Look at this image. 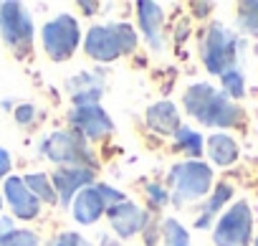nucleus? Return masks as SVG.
I'll return each instance as SVG.
<instances>
[{
  "label": "nucleus",
  "instance_id": "4468645a",
  "mask_svg": "<svg viewBox=\"0 0 258 246\" xmlns=\"http://www.w3.org/2000/svg\"><path fill=\"white\" fill-rule=\"evenodd\" d=\"M71 211H74V218L81 223V226H91L99 221V216L106 211V203L99 193V188H84L76 193L74 203H71Z\"/></svg>",
  "mask_w": 258,
  "mask_h": 246
},
{
  "label": "nucleus",
  "instance_id": "9d476101",
  "mask_svg": "<svg viewBox=\"0 0 258 246\" xmlns=\"http://www.w3.org/2000/svg\"><path fill=\"white\" fill-rule=\"evenodd\" d=\"M94 180V170L91 168H81V165H74V168H58L51 178L53 183V190L61 201V206H69L71 198H76L79 190L89 188Z\"/></svg>",
  "mask_w": 258,
  "mask_h": 246
},
{
  "label": "nucleus",
  "instance_id": "412c9836",
  "mask_svg": "<svg viewBox=\"0 0 258 246\" xmlns=\"http://www.w3.org/2000/svg\"><path fill=\"white\" fill-rule=\"evenodd\" d=\"M175 140H177V145L182 147V153H187L192 160L203 155V135H198L195 130L180 127V130L175 132Z\"/></svg>",
  "mask_w": 258,
  "mask_h": 246
},
{
  "label": "nucleus",
  "instance_id": "dca6fc26",
  "mask_svg": "<svg viewBox=\"0 0 258 246\" xmlns=\"http://www.w3.org/2000/svg\"><path fill=\"white\" fill-rule=\"evenodd\" d=\"M69 89H71V94H74V104H76V107H81V104H96L99 96H101L104 81H101V76L84 71V74L69 79Z\"/></svg>",
  "mask_w": 258,
  "mask_h": 246
},
{
  "label": "nucleus",
  "instance_id": "aec40b11",
  "mask_svg": "<svg viewBox=\"0 0 258 246\" xmlns=\"http://www.w3.org/2000/svg\"><path fill=\"white\" fill-rule=\"evenodd\" d=\"M238 26L248 36H258V0H248V3L238 6Z\"/></svg>",
  "mask_w": 258,
  "mask_h": 246
},
{
  "label": "nucleus",
  "instance_id": "7ed1b4c3",
  "mask_svg": "<svg viewBox=\"0 0 258 246\" xmlns=\"http://www.w3.org/2000/svg\"><path fill=\"white\" fill-rule=\"evenodd\" d=\"M235 48H238V36L230 28L213 23L208 28L205 38H203V64H205V69L215 76H223L235 64Z\"/></svg>",
  "mask_w": 258,
  "mask_h": 246
},
{
  "label": "nucleus",
  "instance_id": "f03ea898",
  "mask_svg": "<svg viewBox=\"0 0 258 246\" xmlns=\"http://www.w3.org/2000/svg\"><path fill=\"white\" fill-rule=\"evenodd\" d=\"M135 48H137V33L129 23L94 26L84 41V51L101 64H109L124 54H132Z\"/></svg>",
  "mask_w": 258,
  "mask_h": 246
},
{
  "label": "nucleus",
  "instance_id": "2f4dec72",
  "mask_svg": "<svg viewBox=\"0 0 258 246\" xmlns=\"http://www.w3.org/2000/svg\"><path fill=\"white\" fill-rule=\"evenodd\" d=\"M0 208H3V195H0Z\"/></svg>",
  "mask_w": 258,
  "mask_h": 246
},
{
  "label": "nucleus",
  "instance_id": "0eeeda50",
  "mask_svg": "<svg viewBox=\"0 0 258 246\" xmlns=\"http://www.w3.org/2000/svg\"><path fill=\"white\" fill-rule=\"evenodd\" d=\"M41 153L48 160L61 163V168H74V165L91 168L94 165L91 150L86 147L84 137L76 135V132H51L41 142Z\"/></svg>",
  "mask_w": 258,
  "mask_h": 246
},
{
  "label": "nucleus",
  "instance_id": "f3484780",
  "mask_svg": "<svg viewBox=\"0 0 258 246\" xmlns=\"http://www.w3.org/2000/svg\"><path fill=\"white\" fill-rule=\"evenodd\" d=\"M208 155H210V160L215 165L225 168V165H233L238 160V145H235V140L230 135L218 132V135L208 137Z\"/></svg>",
  "mask_w": 258,
  "mask_h": 246
},
{
  "label": "nucleus",
  "instance_id": "b1692460",
  "mask_svg": "<svg viewBox=\"0 0 258 246\" xmlns=\"http://www.w3.org/2000/svg\"><path fill=\"white\" fill-rule=\"evenodd\" d=\"M0 246H41V243L33 231H13L11 236L0 241Z\"/></svg>",
  "mask_w": 258,
  "mask_h": 246
},
{
  "label": "nucleus",
  "instance_id": "6ab92c4d",
  "mask_svg": "<svg viewBox=\"0 0 258 246\" xmlns=\"http://www.w3.org/2000/svg\"><path fill=\"white\" fill-rule=\"evenodd\" d=\"M23 183L28 185V190H31L36 198H43L46 203H56V201H58V195H56L53 183H51L48 175H43V173H31V175H26Z\"/></svg>",
  "mask_w": 258,
  "mask_h": 246
},
{
  "label": "nucleus",
  "instance_id": "20e7f679",
  "mask_svg": "<svg viewBox=\"0 0 258 246\" xmlns=\"http://www.w3.org/2000/svg\"><path fill=\"white\" fill-rule=\"evenodd\" d=\"M170 180L175 185V203H190L210 190L213 170L200 160H185L170 170Z\"/></svg>",
  "mask_w": 258,
  "mask_h": 246
},
{
  "label": "nucleus",
  "instance_id": "4be33fe9",
  "mask_svg": "<svg viewBox=\"0 0 258 246\" xmlns=\"http://www.w3.org/2000/svg\"><path fill=\"white\" fill-rule=\"evenodd\" d=\"M162 233H165V246H190V233L182 223H177L175 218H167L162 223Z\"/></svg>",
  "mask_w": 258,
  "mask_h": 246
},
{
  "label": "nucleus",
  "instance_id": "5701e85b",
  "mask_svg": "<svg viewBox=\"0 0 258 246\" xmlns=\"http://www.w3.org/2000/svg\"><path fill=\"white\" fill-rule=\"evenodd\" d=\"M220 79H223V89H225V94H228L230 99H240V96L245 94L243 74H240L238 69H230V71H225Z\"/></svg>",
  "mask_w": 258,
  "mask_h": 246
},
{
  "label": "nucleus",
  "instance_id": "393cba45",
  "mask_svg": "<svg viewBox=\"0 0 258 246\" xmlns=\"http://www.w3.org/2000/svg\"><path fill=\"white\" fill-rule=\"evenodd\" d=\"M53 246H91V243H89L86 238H81L79 233H71V231H69V233H61V236L53 241Z\"/></svg>",
  "mask_w": 258,
  "mask_h": 246
},
{
  "label": "nucleus",
  "instance_id": "a878e982",
  "mask_svg": "<svg viewBox=\"0 0 258 246\" xmlns=\"http://www.w3.org/2000/svg\"><path fill=\"white\" fill-rule=\"evenodd\" d=\"M147 193H150V201L155 203V206H165L170 198H167V190L162 188V185H157V183H150L147 185Z\"/></svg>",
  "mask_w": 258,
  "mask_h": 246
},
{
  "label": "nucleus",
  "instance_id": "1a4fd4ad",
  "mask_svg": "<svg viewBox=\"0 0 258 246\" xmlns=\"http://www.w3.org/2000/svg\"><path fill=\"white\" fill-rule=\"evenodd\" d=\"M71 125L76 127V135L86 137V140H96L104 137L114 130V122L109 119V114L99 107V104H81L74 107V112L69 114Z\"/></svg>",
  "mask_w": 258,
  "mask_h": 246
},
{
  "label": "nucleus",
  "instance_id": "6e6552de",
  "mask_svg": "<svg viewBox=\"0 0 258 246\" xmlns=\"http://www.w3.org/2000/svg\"><path fill=\"white\" fill-rule=\"evenodd\" d=\"M250 238H253L250 206L245 201H238L215 223L213 241H215V246H248Z\"/></svg>",
  "mask_w": 258,
  "mask_h": 246
},
{
  "label": "nucleus",
  "instance_id": "cd10ccee",
  "mask_svg": "<svg viewBox=\"0 0 258 246\" xmlns=\"http://www.w3.org/2000/svg\"><path fill=\"white\" fill-rule=\"evenodd\" d=\"M11 155H8V150L6 147H0V178H6L8 180V173H11Z\"/></svg>",
  "mask_w": 258,
  "mask_h": 246
},
{
  "label": "nucleus",
  "instance_id": "c85d7f7f",
  "mask_svg": "<svg viewBox=\"0 0 258 246\" xmlns=\"http://www.w3.org/2000/svg\"><path fill=\"white\" fill-rule=\"evenodd\" d=\"M13 233V221L11 218H0V241H3L6 236Z\"/></svg>",
  "mask_w": 258,
  "mask_h": 246
},
{
  "label": "nucleus",
  "instance_id": "2eb2a0df",
  "mask_svg": "<svg viewBox=\"0 0 258 246\" xmlns=\"http://www.w3.org/2000/svg\"><path fill=\"white\" fill-rule=\"evenodd\" d=\"M147 125L160 132V135H175L182 125H180V114H177V107L172 102H157L147 109Z\"/></svg>",
  "mask_w": 258,
  "mask_h": 246
},
{
  "label": "nucleus",
  "instance_id": "39448f33",
  "mask_svg": "<svg viewBox=\"0 0 258 246\" xmlns=\"http://www.w3.org/2000/svg\"><path fill=\"white\" fill-rule=\"evenodd\" d=\"M41 41H43L46 54H48L53 61H66V59H71V54L79 48V41H81V31H79L76 18L69 16V13L56 16L53 21H48V23L41 28Z\"/></svg>",
  "mask_w": 258,
  "mask_h": 246
},
{
  "label": "nucleus",
  "instance_id": "473e14b6",
  "mask_svg": "<svg viewBox=\"0 0 258 246\" xmlns=\"http://www.w3.org/2000/svg\"><path fill=\"white\" fill-rule=\"evenodd\" d=\"M253 246H258V236H255V243H253Z\"/></svg>",
  "mask_w": 258,
  "mask_h": 246
},
{
  "label": "nucleus",
  "instance_id": "f257e3e1",
  "mask_svg": "<svg viewBox=\"0 0 258 246\" xmlns=\"http://www.w3.org/2000/svg\"><path fill=\"white\" fill-rule=\"evenodd\" d=\"M182 104L187 109V114H192L200 125L205 127H240L243 125V109L223 91L213 89L210 84H192L185 96Z\"/></svg>",
  "mask_w": 258,
  "mask_h": 246
},
{
  "label": "nucleus",
  "instance_id": "423d86ee",
  "mask_svg": "<svg viewBox=\"0 0 258 246\" xmlns=\"http://www.w3.org/2000/svg\"><path fill=\"white\" fill-rule=\"evenodd\" d=\"M33 33H36L33 18L26 11V6L13 3V0L0 3V36H3L8 46H13L18 54H26L31 51Z\"/></svg>",
  "mask_w": 258,
  "mask_h": 246
},
{
  "label": "nucleus",
  "instance_id": "f8f14e48",
  "mask_svg": "<svg viewBox=\"0 0 258 246\" xmlns=\"http://www.w3.org/2000/svg\"><path fill=\"white\" fill-rule=\"evenodd\" d=\"M6 201L11 203L13 213L23 221H31L38 216L41 211V201L28 190V185L21 180V178H8L6 180Z\"/></svg>",
  "mask_w": 258,
  "mask_h": 246
},
{
  "label": "nucleus",
  "instance_id": "bb28decb",
  "mask_svg": "<svg viewBox=\"0 0 258 246\" xmlns=\"http://www.w3.org/2000/svg\"><path fill=\"white\" fill-rule=\"evenodd\" d=\"M16 119H18V125H31V122L36 119V107L33 104H23L16 109Z\"/></svg>",
  "mask_w": 258,
  "mask_h": 246
},
{
  "label": "nucleus",
  "instance_id": "ddd939ff",
  "mask_svg": "<svg viewBox=\"0 0 258 246\" xmlns=\"http://www.w3.org/2000/svg\"><path fill=\"white\" fill-rule=\"evenodd\" d=\"M137 18H140V28L145 41L160 51L162 48V23H165V8L160 3H152V0H142L137 3Z\"/></svg>",
  "mask_w": 258,
  "mask_h": 246
},
{
  "label": "nucleus",
  "instance_id": "a211bd4d",
  "mask_svg": "<svg viewBox=\"0 0 258 246\" xmlns=\"http://www.w3.org/2000/svg\"><path fill=\"white\" fill-rule=\"evenodd\" d=\"M230 195H233V188H230L228 183H220V185L215 188V193L210 195V201L205 203V208H203L200 218L195 221V226H198V228H208V226H210V218L223 208V203H228V201H230Z\"/></svg>",
  "mask_w": 258,
  "mask_h": 246
},
{
  "label": "nucleus",
  "instance_id": "9b49d317",
  "mask_svg": "<svg viewBox=\"0 0 258 246\" xmlns=\"http://www.w3.org/2000/svg\"><path fill=\"white\" fill-rule=\"evenodd\" d=\"M109 221H111V228L116 231V236L129 238L147 226V213L132 201H121L114 208H109Z\"/></svg>",
  "mask_w": 258,
  "mask_h": 246
},
{
  "label": "nucleus",
  "instance_id": "7c9ffc66",
  "mask_svg": "<svg viewBox=\"0 0 258 246\" xmlns=\"http://www.w3.org/2000/svg\"><path fill=\"white\" fill-rule=\"evenodd\" d=\"M101 246H121V243H119V241H114V238H109V236H106V238H104V241H101Z\"/></svg>",
  "mask_w": 258,
  "mask_h": 246
},
{
  "label": "nucleus",
  "instance_id": "c756f323",
  "mask_svg": "<svg viewBox=\"0 0 258 246\" xmlns=\"http://www.w3.org/2000/svg\"><path fill=\"white\" fill-rule=\"evenodd\" d=\"M81 11H86V16H94V11H99L96 3H81Z\"/></svg>",
  "mask_w": 258,
  "mask_h": 246
}]
</instances>
